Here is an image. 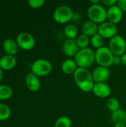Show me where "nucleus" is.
Segmentation results:
<instances>
[{
    "label": "nucleus",
    "instance_id": "b1692460",
    "mask_svg": "<svg viewBox=\"0 0 126 127\" xmlns=\"http://www.w3.org/2000/svg\"><path fill=\"white\" fill-rule=\"evenodd\" d=\"M106 106L111 112H115L120 109V101L116 97H109L106 102Z\"/></svg>",
    "mask_w": 126,
    "mask_h": 127
},
{
    "label": "nucleus",
    "instance_id": "9b49d317",
    "mask_svg": "<svg viewBox=\"0 0 126 127\" xmlns=\"http://www.w3.org/2000/svg\"><path fill=\"white\" fill-rule=\"evenodd\" d=\"M79 51V48L77 45L76 39H68L65 40L62 45L63 54L68 57H74L76 54Z\"/></svg>",
    "mask_w": 126,
    "mask_h": 127
},
{
    "label": "nucleus",
    "instance_id": "5701e85b",
    "mask_svg": "<svg viewBox=\"0 0 126 127\" xmlns=\"http://www.w3.org/2000/svg\"><path fill=\"white\" fill-rule=\"evenodd\" d=\"M71 125L72 121L67 116H62L58 118L54 123V127H71Z\"/></svg>",
    "mask_w": 126,
    "mask_h": 127
},
{
    "label": "nucleus",
    "instance_id": "9d476101",
    "mask_svg": "<svg viewBox=\"0 0 126 127\" xmlns=\"http://www.w3.org/2000/svg\"><path fill=\"white\" fill-rule=\"evenodd\" d=\"M91 74L94 83H105V81H107L109 79L111 73L108 68L98 66L94 69Z\"/></svg>",
    "mask_w": 126,
    "mask_h": 127
},
{
    "label": "nucleus",
    "instance_id": "393cba45",
    "mask_svg": "<svg viewBox=\"0 0 126 127\" xmlns=\"http://www.w3.org/2000/svg\"><path fill=\"white\" fill-rule=\"evenodd\" d=\"M13 91L7 85H0V100H6L12 95Z\"/></svg>",
    "mask_w": 126,
    "mask_h": 127
},
{
    "label": "nucleus",
    "instance_id": "6e6552de",
    "mask_svg": "<svg viewBox=\"0 0 126 127\" xmlns=\"http://www.w3.org/2000/svg\"><path fill=\"white\" fill-rule=\"evenodd\" d=\"M98 33L100 34L104 39H112L117 34V25L110 22H105L99 25Z\"/></svg>",
    "mask_w": 126,
    "mask_h": 127
},
{
    "label": "nucleus",
    "instance_id": "f8f14e48",
    "mask_svg": "<svg viewBox=\"0 0 126 127\" xmlns=\"http://www.w3.org/2000/svg\"><path fill=\"white\" fill-rule=\"evenodd\" d=\"M123 16V10L119 7L117 4L109 7L107 10V19L108 22L117 25L121 22Z\"/></svg>",
    "mask_w": 126,
    "mask_h": 127
},
{
    "label": "nucleus",
    "instance_id": "20e7f679",
    "mask_svg": "<svg viewBox=\"0 0 126 127\" xmlns=\"http://www.w3.org/2000/svg\"><path fill=\"white\" fill-rule=\"evenodd\" d=\"M89 19L97 24H102L107 19V10L104 6L99 4H91L87 11Z\"/></svg>",
    "mask_w": 126,
    "mask_h": 127
},
{
    "label": "nucleus",
    "instance_id": "4be33fe9",
    "mask_svg": "<svg viewBox=\"0 0 126 127\" xmlns=\"http://www.w3.org/2000/svg\"><path fill=\"white\" fill-rule=\"evenodd\" d=\"M76 40V43L79 49H85V48H88V45L91 42H90L91 39H89V36L83 33L79 35Z\"/></svg>",
    "mask_w": 126,
    "mask_h": 127
},
{
    "label": "nucleus",
    "instance_id": "aec40b11",
    "mask_svg": "<svg viewBox=\"0 0 126 127\" xmlns=\"http://www.w3.org/2000/svg\"><path fill=\"white\" fill-rule=\"evenodd\" d=\"M64 33L65 36L70 39H75L78 35V28L75 25L68 24L65 26Z\"/></svg>",
    "mask_w": 126,
    "mask_h": 127
},
{
    "label": "nucleus",
    "instance_id": "cd10ccee",
    "mask_svg": "<svg viewBox=\"0 0 126 127\" xmlns=\"http://www.w3.org/2000/svg\"><path fill=\"white\" fill-rule=\"evenodd\" d=\"M117 1L118 0H102V3L103 4V5L111 7L114 5H116L117 4Z\"/></svg>",
    "mask_w": 126,
    "mask_h": 127
},
{
    "label": "nucleus",
    "instance_id": "72a5a7b5",
    "mask_svg": "<svg viewBox=\"0 0 126 127\" xmlns=\"http://www.w3.org/2000/svg\"><path fill=\"white\" fill-rule=\"evenodd\" d=\"M2 77H3V72H2V71H1V69L0 68V80H1Z\"/></svg>",
    "mask_w": 126,
    "mask_h": 127
},
{
    "label": "nucleus",
    "instance_id": "ddd939ff",
    "mask_svg": "<svg viewBox=\"0 0 126 127\" xmlns=\"http://www.w3.org/2000/svg\"><path fill=\"white\" fill-rule=\"evenodd\" d=\"M93 93L100 98L108 97L111 94V87L105 83H95L92 90Z\"/></svg>",
    "mask_w": 126,
    "mask_h": 127
},
{
    "label": "nucleus",
    "instance_id": "7ed1b4c3",
    "mask_svg": "<svg viewBox=\"0 0 126 127\" xmlns=\"http://www.w3.org/2000/svg\"><path fill=\"white\" fill-rule=\"evenodd\" d=\"M114 54L106 46H102L95 51V61L99 66L109 68L113 65Z\"/></svg>",
    "mask_w": 126,
    "mask_h": 127
},
{
    "label": "nucleus",
    "instance_id": "0eeeda50",
    "mask_svg": "<svg viewBox=\"0 0 126 127\" xmlns=\"http://www.w3.org/2000/svg\"><path fill=\"white\" fill-rule=\"evenodd\" d=\"M109 49L115 56H123L126 51V41L125 38L120 35H117L109 42Z\"/></svg>",
    "mask_w": 126,
    "mask_h": 127
},
{
    "label": "nucleus",
    "instance_id": "f03ea898",
    "mask_svg": "<svg viewBox=\"0 0 126 127\" xmlns=\"http://www.w3.org/2000/svg\"><path fill=\"white\" fill-rule=\"evenodd\" d=\"M78 67L87 68L92 66L95 61V52L90 48L79 49L78 53L74 57Z\"/></svg>",
    "mask_w": 126,
    "mask_h": 127
},
{
    "label": "nucleus",
    "instance_id": "f3484780",
    "mask_svg": "<svg viewBox=\"0 0 126 127\" xmlns=\"http://www.w3.org/2000/svg\"><path fill=\"white\" fill-rule=\"evenodd\" d=\"M16 59L13 55L6 54L0 59V68L3 69H10L15 67Z\"/></svg>",
    "mask_w": 126,
    "mask_h": 127
},
{
    "label": "nucleus",
    "instance_id": "bb28decb",
    "mask_svg": "<svg viewBox=\"0 0 126 127\" xmlns=\"http://www.w3.org/2000/svg\"><path fill=\"white\" fill-rule=\"evenodd\" d=\"M45 3V0H29L28 4L33 8H39L44 5Z\"/></svg>",
    "mask_w": 126,
    "mask_h": 127
},
{
    "label": "nucleus",
    "instance_id": "6ab92c4d",
    "mask_svg": "<svg viewBox=\"0 0 126 127\" xmlns=\"http://www.w3.org/2000/svg\"><path fill=\"white\" fill-rule=\"evenodd\" d=\"M111 119L115 124H126V111L120 109L115 112H111Z\"/></svg>",
    "mask_w": 126,
    "mask_h": 127
},
{
    "label": "nucleus",
    "instance_id": "7c9ffc66",
    "mask_svg": "<svg viewBox=\"0 0 126 127\" xmlns=\"http://www.w3.org/2000/svg\"><path fill=\"white\" fill-rule=\"evenodd\" d=\"M121 63L126 66V53H125L123 56H121Z\"/></svg>",
    "mask_w": 126,
    "mask_h": 127
},
{
    "label": "nucleus",
    "instance_id": "39448f33",
    "mask_svg": "<svg viewBox=\"0 0 126 127\" xmlns=\"http://www.w3.org/2000/svg\"><path fill=\"white\" fill-rule=\"evenodd\" d=\"M74 12L72 9L67 5L57 7L53 13V18L59 24H65L74 19Z\"/></svg>",
    "mask_w": 126,
    "mask_h": 127
},
{
    "label": "nucleus",
    "instance_id": "c85d7f7f",
    "mask_svg": "<svg viewBox=\"0 0 126 127\" xmlns=\"http://www.w3.org/2000/svg\"><path fill=\"white\" fill-rule=\"evenodd\" d=\"M117 4L123 10V12H126V0H118Z\"/></svg>",
    "mask_w": 126,
    "mask_h": 127
},
{
    "label": "nucleus",
    "instance_id": "dca6fc26",
    "mask_svg": "<svg viewBox=\"0 0 126 127\" xmlns=\"http://www.w3.org/2000/svg\"><path fill=\"white\" fill-rule=\"evenodd\" d=\"M61 68L63 73L65 74H74L78 68V65L74 60L69 58L62 63Z\"/></svg>",
    "mask_w": 126,
    "mask_h": 127
},
{
    "label": "nucleus",
    "instance_id": "a211bd4d",
    "mask_svg": "<svg viewBox=\"0 0 126 127\" xmlns=\"http://www.w3.org/2000/svg\"><path fill=\"white\" fill-rule=\"evenodd\" d=\"M18 44L13 39H7L3 42V49L9 55H14L18 51Z\"/></svg>",
    "mask_w": 126,
    "mask_h": 127
},
{
    "label": "nucleus",
    "instance_id": "2eb2a0df",
    "mask_svg": "<svg viewBox=\"0 0 126 127\" xmlns=\"http://www.w3.org/2000/svg\"><path fill=\"white\" fill-rule=\"evenodd\" d=\"M98 29H99V26L97 25V23H95L91 20H88V21L85 22L84 23V25H82V31L83 34L91 37L98 33Z\"/></svg>",
    "mask_w": 126,
    "mask_h": 127
},
{
    "label": "nucleus",
    "instance_id": "f257e3e1",
    "mask_svg": "<svg viewBox=\"0 0 126 127\" xmlns=\"http://www.w3.org/2000/svg\"><path fill=\"white\" fill-rule=\"evenodd\" d=\"M74 79L78 88L84 92H92L95 84L91 73L84 68H79L74 74Z\"/></svg>",
    "mask_w": 126,
    "mask_h": 127
},
{
    "label": "nucleus",
    "instance_id": "473e14b6",
    "mask_svg": "<svg viewBox=\"0 0 126 127\" xmlns=\"http://www.w3.org/2000/svg\"><path fill=\"white\" fill-rule=\"evenodd\" d=\"M114 127H126V124H116Z\"/></svg>",
    "mask_w": 126,
    "mask_h": 127
},
{
    "label": "nucleus",
    "instance_id": "423d86ee",
    "mask_svg": "<svg viewBox=\"0 0 126 127\" xmlns=\"http://www.w3.org/2000/svg\"><path fill=\"white\" fill-rule=\"evenodd\" d=\"M31 72L37 77H43L49 74L52 71L51 63L45 59H39L31 65Z\"/></svg>",
    "mask_w": 126,
    "mask_h": 127
},
{
    "label": "nucleus",
    "instance_id": "2f4dec72",
    "mask_svg": "<svg viewBox=\"0 0 126 127\" xmlns=\"http://www.w3.org/2000/svg\"><path fill=\"white\" fill-rule=\"evenodd\" d=\"M100 2H102V1L100 0H91L90 1V4H100Z\"/></svg>",
    "mask_w": 126,
    "mask_h": 127
},
{
    "label": "nucleus",
    "instance_id": "c756f323",
    "mask_svg": "<svg viewBox=\"0 0 126 127\" xmlns=\"http://www.w3.org/2000/svg\"><path fill=\"white\" fill-rule=\"evenodd\" d=\"M121 63V57L120 56H115L114 55V59H113V65H117Z\"/></svg>",
    "mask_w": 126,
    "mask_h": 127
},
{
    "label": "nucleus",
    "instance_id": "a878e982",
    "mask_svg": "<svg viewBox=\"0 0 126 127\" xmlns=\"http://www.w3.org/2000/svg\"><path fill=\"white\" fill-rule=\"evenodd\" d=\"M10 109L8 106L4 103H0V121L7 119L10 115Z\"/></svg>",
    "mask_w": 126,
    "mask_h": 127
},
{
    "label": "nucleus",
    "instance_id": "412c9836",
    "mask_svg": "<svg viewBox=\"0 0 126 127\" xmlns=\"http://www.w3.org/2000/svg\"><path fill=\"white\" fill-rule=\"evenodd\" d=\"M91 45L95 48L96 49H98V48H100L103 46V44H104V38L100 35L98 33H96L95 35H94L93 36L91 37Z\"/></svg>",
    "mask_w": 126,
    "mask_h": 127
},
{
    "label": "nucleus",
    "instance_id": "4468645a",
    "mask_svg": "<svg viewBox=\"0 0 126 127\" xmlns=\"http://www.w3.org/2000/svg\"><path fill=\"white\" fill-rule=\"evenodd\" d=\"M25 83L28 89L31 92H37L40 88V81L37 76L32 72L28 73L25 77Z\"/></svg>",
    "mask_w": 126,
    "mask_h": 127
},
{
    "label": "nucleus",
    "instance_id": "1a4fd4ad",
    "mask_svg": "<svg viewBox=\"0 0 126 127\" xmlns=\"http://www.w3.org/2000/svg\"><path fill=\"white\" fill-rule=\"evenodd\" d=\"M18 45L24 50H30L35 45V39L33 36L27 32L20 33L16 38Z\"/></svg>",
    "mask_w": 126,
    "mask_h": 127
}]
</instances>
